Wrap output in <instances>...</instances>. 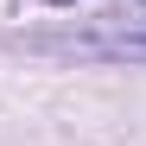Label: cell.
<instances>
[{"mask_svg":"<svg viewBox=\"0 0 146 146\" xmlns=\"http://www.w3.org/2000/svg\"><path fill=\"white\" fill-rule=\"evenodd\" d=\"M51 51H76V57H108V64H146V32H76V38H44Z\"/></svg>","mask_w":146,"mask_h":146,"instance_id":"6da1fadb","label":"cell"},{"mask_svg":"<svg viewBox=\"0 0 146 146\" xmlns=\"http://www.w3.org/2000/svg\"><path fill=\"white\" fill-rule=\"evenodd\" d=\"M51 7H70V0H51Z\"/></svg>","mask_w":146,"mask_h":146,"instance_id":"7a4b0ae2","label":"cell"}]
</instances>
